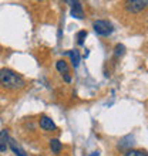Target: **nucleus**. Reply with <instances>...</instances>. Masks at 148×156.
Returning <instances> with one entry per match:
<instances>
[{
  "mask_svg": "<svg viewBox=\"0 0 148 156\" xmlns=\"http://www.w3.org/2000/svg\"><path fill=\"white\" fill-rule=\"evenodd\" d=\"M26 81L20 74L10 68H2L0 70V87H3L7 91H17L24 88Z\"/></svg>",
  "mask_w": 148,
  "mask_h": 156,
  "instance_id": "1",
  "label": "nucleus"
},
{
  "mask_svg": "<svg viewBox=\"0 0 148 156\" xmlns=\"http://www.w3.org/2000/svg\"><path fill=\"white\" fill-rule=\"evenodd\" d=\"M93 29H94L97 36L101 37H108L114 31V26L111 24L108 20H95L93 23Z\"/></svg>",
  "mask_w": 148,
  "mask_h": 156,
  "instance_id": "2",
  "label": "nucleus"
},
{
  "mask_svg": "<svg viewBox=\"0 0 148 156\" xmlns=\"http://www.w3.org/2000/svg\"><path fill=\"white\" fill-rule=\"evenodd\" d=\"M147 6L148 2H145V0H131V2H127L124 7L128 13H141Z\"/></svg>",
  "mask_w": 148,
  "mask_h": 156,
  "instance_id": "3",
  "label": "nucleus"
},
{
  "mask_svg": "<svg viewBox=\"0 0 148 156\" xmlns=\"http://www.w3.org/2000/svg\"><path fill=\"white\" fill-rule=\"evenodd\" d=\"M68 4H71V10L70 14L78 20H83L84 19V10H83V6L80 2H67Z\"/></svg>",
  "mask_w": 148,
  "mask_h": 156,
  "instance_id": "4",
  "label": "nucleus"
},
{
  "mask_svg": "<svg viewBox=\"0 0 148 156\" xmlns=\"http://www.w3.org/2000/svg\"><path fill=\"white\" fill-rule=\"evenodd\" d=\"M39 125L44 131H56V128H57L54 121L51 118H49V116H41L40 121H39Z\"/></svg>",
  "mask_w": 148,
  "mask_h": 156,
  "instance_id": "5",
  "label": "nucleus"
},
{
  "mask_svg": "<svg viewBox=\"0 0 148 156\" xmlns=\"http://www.w3.org/2000/svg\"><path fill=\"white\" fill-rule=\"evenodd\" d=\"M9 140H10L9 131L7 129H2L0 131V152H6L9 149Z\"/></svg>",
  "mask_w": 148,
  "mask_h": 156,
  "instance_id": "6",
  "label": "nucleus"
},
{
  "mask_svg": "<svg viewBox=\"0 0 148 156\" xmlns=\"http://www.w3.org/2000/svg\"><path fill=\"white\" fill-rule=\"evenodd\" d=\"M9 148L12 149L13 153H14L16 156H27L26 151L21 148L20 145L17 144V140H14L13 138H10V140H9Z\"/></svg>",
  "mask_w": 148,
  "mask_h": 156,
  "instance_id": "7",
  "label": "nucleus"
},
{
  "mask_svg": "<svg viewBox=\"0 0 148 156\" xmlns=\"http://www.w3.org/2000/svg\"><path fill=\"white\" fill-rule=\"evenodd\" d=\"M66 54L70 57V61H71V66L74 68H77L80 66V61H81V55H80V51L78 50H68L66 51Z\"/></svg>",
  "mask_w": 148,
  "mask_h": 156,
  "instance_id": "8",
  "label": "nucleus"
},
{
  "mask_svg": "<svg viewBox=\"0 0 148 156\" xmlns=\"http://www.w3.org/2000/svg\"><path fill=\"white\" fill-rule=\"evenodd\" d=\"M49 146H50V149H51V152H53L54 155H58L63 149V144L58 139H56V138H54V139H50Z\"/></svg>",
  "mask_w": 148,
  "mask_h": 156,
  "instance_id": "9",
  "label": "nucleus"
},
{
  "mask_svg": "<svg viewBox=\"0 0 148 156\" xmlns=\"http://www.w3.org/2000/svg\"><path fill=\"white\" fill-rule=\"evenodd\" d=\"M56 68H57V71L63 75L68 74V71H70L68 64H67V61H64V60H58V61H56Z\"/></svg>",
  "mask_w": 148,
  "mask_h": 156,
  "instance_id": "10",
  "label": "nucleus"
},
{
  "mask_svg": "<svg viewBox=\"0 0 148 156\" xmlns=\"http://www.w3.org/2000/svg\"><path fill=\"white\" fill-rule=\"evenodd\" d=\"M123 156H148V152L142 149H128Z\"/></svg>",
  "mask_w": 148,
  "mask_h": 156,
  "instance_id": "11",
  "label": "nucleus"
},
{
  "mask_svg": "<svg viewBox=\"0 0 148 156\" xmlns=\"http://www.w3.org/2000/svg\"><path fill=\"white\" fill-rule=\"evenodd\" d=\"M125 54V47H124V44H117L114 48V55L115 57H121V55H124Z\"/></svg>",
  "mask_w": 148,
  "mask_h": 156,
  "instance_id": "12",
  "label": "nucleus"
},
{
  "mask_svg": "<svg viewBox=\"0 0 148 156\" xmlns=\"http://www.w3.org/2000/svg\"><path fill=\"white\" fill-rule=\"evenodd\" d=\"M87 37V31L86 30H81V31H78L77 33V44L78 45H83L84 44V40Z\"/></svg>",
  "mask_w": 148,
  "mask_h": 156,
  "instance_id": "13",
  "label": "nucleus"
},
{
  "mask_svg": "<svg viewBox=\"0 0 148 156\" xmlns=\"http://www.w3.org/2000/svg\"><path fill=\"white\" fill-rule=\"evenodd\" d=\"M64 81H66V82H71V77L68 74H66V75H64Z\"/></svg>",
  "mask_w": 148,
  "mask_h": 156,
  "instance_id": "14",
  "label": "nucleus"
}]
</instances>
